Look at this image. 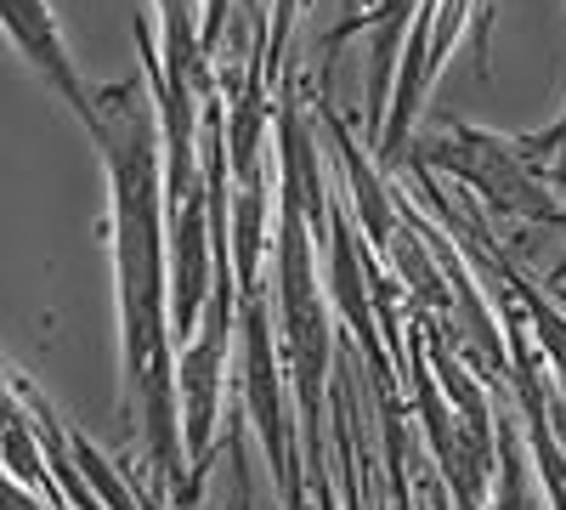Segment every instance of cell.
<instances>
[{
	"mask_svg": "<svg viewBox=\"0 0 566 510\" xmlns=\"http://www.w3.org/2000/svg\"><path fill=\"white\" fill-rule=\"evenodd\" d=\"M232 290L216 284V301L205 312V330L187 341L181 363H176V403H181V448L193 459L181 504L199 499V477L210 466V437H216V408H221V368H227V335H232Z\"/></svg>",
	"mask_w": 566,
	"mask_h": 510,
	"instance_id": "1",
	"label": "cell"
},
{
	"mask_svg": "<svg viewBox=\"0 0 566 510\" xmlns=\"http://www.w3.org/2000/svg\"><path fill=\"white\" fill-rule=\"evenodd\" d=\"M210 194L199 181V194L181 210H170V239H165V261H170V335L193 341L199 335V312H205V290H210Z\"/></svg>",
	"mask_w": 566,
	"mask_h": 510,
	"instance_id": "2",
	"label": "cell"
},
{
	"mask_svg": "<svg viewBox=\"0 0 566 510\" xmlns=\"http://www.w3.org/2000/svg\"><path fill=\"white\" fill-rule=\"evenodd\" d=\"M0 29H7V40L18 45V58L80 114V125H91L97 97L85 91V80H80V69L69 58V40H63V29L52 18V0H0Z\"/></svg>",
	"mask_w": 566,
	"mask_h": 510,
	"instance_id": "3",
	"label": "cell"
},
{
	"mask_svg": "<svg viewBox=\"0 0 566 510\" xmlns=\"http://www.w3.org/2000/svg\"><path fill=\"white\" fill-rule=\"evenodd\" d=\"M244 323V397H250V420L266 443V459L272 471L283 482V493H290V454H283V403H277V363H272V330H266V312L255 301H244L239 312Z\"/></svg>",
	"mask_w": 566,
	"mask_h": 510,
	"instance_id": "4",
	"label": "cell"
},
{
	"mask_svg": "<svg viewBox=\"0 0 566 510\" xmlns=\"http://www.w3.org/2000/svg\"><path fill=\"white\" fill-rule=\"evenodd\" d=\"M154 12H159V40H165V52L154 58V45H148V29H136L142 34V52H148V74H159L165 85H193L205 91L210 85V69H205V23H199V0H154Z\"/></svg>",
	"mask_w": 566,
	"mask_h": 510,
	"instance_id": "5",
	"label": "cell"
},
{
	"mask_svg": "<svg viewBox=\"0 0 566 510\" xmlns=\"http://www.w3.org/2000/svg\"><path fill=\"white\" fill-rule=\"evenodd\" d=\"M74 454H80V466H85L91 488H97V493H103L114 510H136V504H130V493H125V482H119V477L103 466V459H97V448H91V443H74Z\"/></svg>",
	"mask_w": 566,
	"mask_h": 510,
	"instance_id": "6",
	"label": "cell"
},
{
	"mask_svg": "<svg viewBox=\"0 0 566 510\" xmlns=\"http://www.w3.org/2000/svg\"><path fill=\"white\" fill-rule=\"evenodd\" d=\"M7 466H12V477H23V482H40V454H34V437H29V426L7 431Z\"/></svg>",
	"mask_w": 566,
	"mask_h": 510,
	"instance_id": "7",
	"label": "cell"
}]
</instances>
